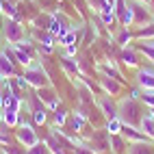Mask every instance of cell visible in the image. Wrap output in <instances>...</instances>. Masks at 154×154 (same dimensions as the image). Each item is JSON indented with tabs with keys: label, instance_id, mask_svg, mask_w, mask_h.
Segmentation results:
<instances>
[{
	"label": "cell",
	"instance_id": "obj_2",
	"mask_svg": "<svg viewBox=\"0 0 154 154\" xmlns=\"http://www.w3.org/2000/svg\"><path fill=\"white\" fill-rule=\"evenodd\" d=\"M22 76L28 80V85L33 87V89H42V87H48L50 85L48 74H46V69L42 67V63H30L28 67H24V74Z\"/></svg>",
	"mask_w": 154,
	"mask_h": 154
},
{
	"label": "cell",
	"instance_id": "obj_7",
	"mask_svg": "<svg viewBox=\"0 0 154 154\" xmlns=\"http://www.w3.org/2000/svg\"><path fill=\"white\" fill-rule=\"evenodd\" d=\"M98 109H100V113H102V115H104L106 119L117 117V111H119L117 102L113 100V96H109V94H104V96H100V98H98Z\"/></svg>",
	"mask_w": 154,
	"mask_h": 154
},
{
	"label": "cell",
	"instance_id": "obj_32",
	"mask_svg": "<svg viewBox=\"0 0 154 154\" xmlns=\"http://www.w3.org/2000/svg\"><path fill=\"white\" fill-rule=\"evenodd\" d=\"M137 2H146V5H150V0H137Z\"/></svg>",
	"mask_w": 154,
	"mask_h": 154
},
{
	"label": "cell",
	"instance_id": "obj_27",
	"mask_svg": "<svg viewBox=\"0 0 154 154\" xmlns=\"http://www.w3.org/2000/svg\"><path fill=\"white\" fill-rule=\"evenodd\" d=\"M46 119H48V113H46V106L33 113V122H35L37 126H42V124H46Z\"/></svg>",
	"mask_w": 154,
	"mask_h": 154
},
{
	"label": "cell",
	"instance_id": "obj_24",
	"mask_svg": "<svg viewBox=\"0 0 154 154\" xmlns=\"http://www.w3.org/2000/svg\"><path fill=\"white\" fill-rule=\"evenodd\" d=\"M72 44H76V30H74V28H69L65 35L59 37V46H65V48H67V46H72Z\"/></svg>",
	"mask_w": 154,
	"mask_h": 154
},
{
	"label": "cell",
	"instance_id": "obj_34",
	"mask_svg": "<svg viewBox=\"0 0 154 154\" xmlns=\"http://www.w3.org/2000/svg\"><path fill=\"white\" fill-rule=\"evenodd\" d=\"M0 28H2V22H0Z\"/></svg>",
	"mask_w": 154,
	"mask_h": 154
},
{
	"label": "cell",
	"instance_id": "obj_11",
	"mask_svg": "<svg viewBox=\"0 0 154 154\" xmlns=\"http://www.w3.org/2000/svg\"><path fill=\"white\" fill-rule=\"evenodd\" d=\"M111 137V152L113 154H128V146L130 143L124 139V135H109Z\"/></svg>",
	"mask_w": 154,
	"mask_h": 154
},
{
	"label": "cell",
	"instance_id": "obj_1",
	"mask_svg": "<svg viewBox=\"0 0 154 154\" xmlns=\"http://www.w3.org/2000/svg\"><path fill=\"white\" fill-rule=\"evenodd\" d=\"M117 106H119L117 117L124 122V124H130V126H139V124H141L143 113H141V104H139V100L126 98V100H122Z\"/></svg>",
	"mask_w": 154,
	"mask_h": 154
},
{
	"label": "cell",
	"instance_id": "obj_5",
	"mask_svg": "<svg viewBox=\"0 0 154 154\" xmlns=\"http://www.w3.org/2000/svg\"><path fill=\"white\" fill-rule=\"evenodd\" d=\"M122 135H124V139H126L128 143H154L139 126L124 124V126H122Z\"/></svg>",
	"mask_w": 154,
	"mask_h": 154
},
{
	"label": "cell",
	"instance_id": "obj_4",
	"mask_svg": "<svg viewBox=\"0 0 154 154\" xmlns=\"http://www.w3.org/2000/svg\"><path fill=\"white\" fill-rule=\"evenodd\" d=\"M15 139H17V143L22 148H33V146H37L39 143V137H37V130L30 126V124H22V126H17V130H15Z\"/></svg>",
	"mask_w": 154,
	"mask_h": 154
},
{
	"label": "cell",
	"instance_id": "obj_14",
	"mask_svg": "<svg viewBox=\"0 0 154 154\" xmlns=\"http://www.w3.org/2000/svg\"><path fill=\"white\" fill-rule=\"evenodd\" d=\"M139 128L143 130V132H146V135L154 141V115H152V113H150V109L146 111V113H143V117H141V124H139Z\"/></svg>",
	"mask_w": 154,
	"mask_h": 154
},
{
	"label": "cell",
	"instance_id": "obj_17",
	"mask_svg": "<svg viewBox=\"0 0 154 154\" xmlns=\"http://www.w3.org/2000/svg\"><path fill=\"white\" fill-rule=\"evenodd\" d=\"M100 69L104 72V76H109V78H115V80H119L122 85L126 83V78L122 76V72H119V69H117L115 65H113V63H111V65H109V63H100Z\"/></svg>",
	"mask_w": 154,
	"mask_h": 154
},
{
	"label": "cell",
	"instance_id": "obj_12",
	"mask_svg": "<svg viewBox=\"0 0 154 154\" xmlns=\"http://www.w3.org/2000/svg\"><path fill=\"white\" fill-rule=\"evenodd\" d=\"M100 85L109 96H119V91H122V83L115 78H109V76H100Z\"/></svg>",
	"mask_w": 154,
	"mask_h": 154
},
{
	"label": "cell",
	"instance_id": "obj_30",
	"mask_svg": "<svg viewBox=\"0 0 154 154\" xmlns=\"http://www.w3.org/2000/svg\"><path fill=\"white\" fill-rule=\"evenodd\" d=\"M115 2L117 0H106V5H111V7H115Z\"/></svg>",
	"mask_w": 154,
	"mask_h": 154
},
{
	"label": "cell",
	"instance_id": "obj_29",
	"mask_svg": "<svg viewBox=\"0 0 154 154\" xmlns=\"http://www.w3.org/2000/svg\"><path fill=\"white\" fill-rule=\"evenodd\" d=\"M72 154H96V152L91 150L89 146H85V143H80V146L74 148V152H72Z\"/></svg>",
	"mask_w": 154,
	"mask_h": 154
},
{
	"label": "cell",
	"instance_id": "obj_28",
	"mask_svg": "<svg viewBox=\"0 0 154 154\" xmlns=\"http://www.w3.org/2000/svg\"><path fill=\"white\" fill-rule=\"evenodd\" d=\"M87 5H89V9H94V11L98 13L100 9L106 5V0H87Z\"/></svg>",
	"mask_w": 154,
	"mask_h": 154
},
{
	"label": "cell",
	"instance_id": "obj_35",
	"mask_svg": "<svg viewBox=\"0 0 154 154\" xmlns=\"http://www.w3.org/2000/svg\"><path fill=\"white\" fill-rule=\"evenodd\" d=\"M0 50H2V48H0Z\"/></svg>",
	"mask_w": 154,
	"mask_h": 154
},
{
	"label": "cell",
	"instance_id": "obj_15",
	"mask_svg": "<svg viewBox=\"0 0 154 154\" xmlns=\"http://www.w3.org/2000/svg\"><path fill=\"white\" fill-rule=\"evenodd\" d=\"M98 17L102 20V24H104V26H113V22L117 20L115 9H113L111 5H104V7H102L100 11H98Z\"/></svg>",
	"mask_w": 154,
	"mask_h": 154
},
{
	"label": "cell",
	"instance_id": "obj_21",
	"mask_svg": "<svg viewBox=\"0 0 154 154\" xmlns=\"http://www.w3.org/2000/svg\"><path fill=\"white\" fill-rule=\"evenodd\" d=\"M128 154H152V143H130Z\"/></svg>",
	"mask_w": 154,
	"mask_h": 154
},
{
	"label": "cell",
	"instance_id": "obj_33",
	"mask_svg": "<svg viewBox=\"0 0 154 154\" xmlns=\"http://www.w3.org/2000/svg\"><path fill=\"white\" fill-rule=\"evenodd\" d=\"M0 154H7V152H2V150H0Z\"/></svg>",
	"mask_w": 154,
	"mask_h": 154
},
{
	"label": "cell",
	"instance_id": "obj_6",
	"mask_svg": "<svg viewBox=\"0 0 154 154\" xmlns=\"http://www.w3.org/2000/svg\"><path fill=\"white\" fill-rule=\"evenodd\" d=\"M37 91V96H39V100L46 104V109H59L61 106V100H59V94L54 91V87L52 85H48V87H42V89H35Z\"/></svg>",
	"mask_w": 154,
	"mask_h": 154
},
{
	"label": "cell",
	"instance_id": "obj_20",
	"mask_svg": "<svg viewBox=\"0 0 154 154\" xmlns=\"http://www.w3.org/2000/svg\"><path fill=\"white\" fill-rule=\"evenodd\" d=\"M135 39H154V22L152 24H146V26H139L137 33H135Z\"/></svg>",
	"mask_w": 154,
	"mask_h": 154
},
{
	"label": "cell",
	"instance_id": "obj_19",
	"mask_svg": "<svg viewBox=\"0 0 154 154\" xmlns=\"http://www.w3.org/2000/svg\"><path fill=\"white\" fill-rule=\"evenodd\" d=\"M115 42L122 46V48H126L130 42H132V33H130V28H126V26H122L119 28V33L115 35Z\"/></svg>",
	"mask_w": 154,
	"mask_h": 154
},
{
	"label": "cell",
	"instance_id": "obj_26",
	"mask_svg": "<svg viewBox=\"0 0 154 154\" xmlns=\"http://www.w3.org/2000/svg\"><path fill=\"white\" fill-rule=\"evenodd\" d=\"M141 102H143V104H146L148 109H154V89L141 91Z\"/></svg>",
	"mask_w": 154,
	"mask_h": 154
},
{
	"label": "cell",
	"instance_id": "obj_25",
	"mask_svg": "<svg viewBox=\"0 0 154 154\" xmlns=\"http://www.w3.org/2000/svg\"><path fill=\"white\" fill-rule=\"evenodd\" d=\"M26 154H52V152H50V148H48V143H46V141H44V143L39 141L37 146L28 148V150H26Z\"/></svg>",
	"mask_w": 154,
	"mask_h": 154
},
{
	"label": "cell",
	"instance_id": "obj_31",
	"mask_svg": "<svg viewBox=\"0 0 154 154\" xmlns=\"http://www.w3.org/2000/svg\"><path fill=\"white\" fill-rule=\"evenodd\" d=\"M2 5H5V0H0V13H2Z\"/></svg>",
	"mask_w": 154,
	"mask_h": 154
},
{
	"label": "cell",
	"instance_id": "obj_16",
	"mask_svg": "<svg viewBox=\"0 0 154 154\" xmlns=\"http://www.w3.org/2000/svg\"><path fill=\"white\" fill-rule=\"evenodd\" d=\"M2 124L7 128H17L20 126V113L11 109H2Z\"/></svg>",
	"mask_w": 154,
	"mask_h": 154
},
{
	"label": "cell",
	"instance_id": "obj_10",
	"mask_svg": "<svg viewBox=\"0 0 154 154\" xmlns=\"http://www.w3.org/2000/svg\"><path fill=\"white\" fill-rule=\"evenodd\" d=\"M0 74H2L5 78H15V74H17V72H15V63L2 52V50H0Z\"/></svg>",
	"mask_w": 154,
	"mask_h": 154
},
{
	"label": "cell",
	"instance_id": "obj_22",
	"mask_svg": "<svg viewBox=\"0 0 154 154\" xmlns=\"http://www.w3.org/2000/svg\"><path fill=\"white\" fill-rule=\"evenodd\" d=\"M122 126H124V122H122L119 117L106 119V132H109V135H119V132H122Z\"/></svg>",
	"mask_w": 154,
	"mask_h": 154
},
{
	"label": "cell",
	"instance_id": "obj_13",
	"mask_svg": "<svg viewBox=\"0 0 154 154\" xmlns=\"http://www.w3.org/2000/svg\"><path fill=\"white\" fill-rule=\"evenodd\" d=\"M119 59H122V63L128 65V67H137V65H139V57H137V52H135V48H122Z\"/></svg>",
	"mask_w": 154,
	"mask_h": 154
},
{
	"label": "cell",
	"instance_id": "obj_18",
	"mask_svg": "<svg viewBox=\"0 0 154 154\" xmlns=\"http://www.w3.org/2000/svg\"><path fill=\"white\" fill-rule=\"evenodd\" d=\"M61 67H63L69 76H78V72H80V69H78V61L72 59V57H67V54L61 59Z\"/></svg>",
	"mask_w": 154,
	"mask_h": 154
},
{
	"label": "cell",
	"instance_id": "obj_23",
	"mask_svg": "<svg viewBox=\"0 0 154 154\" xmlns=\"http://www.w3.org/2000/svg\"><path fill=\"white\" fill-rule=\"evenodd\" d=\"M67 111L65 109H54V113H52V122H54V126H65V122H67Z\"/></svg>",
	"mask_w": 154,
	"mask_h": 154
},
{
	"label": "cell",
	"instance_id": "obj_9",
	"mask_svg": "<svg viewBox=\"0 0 154 154\" xmlns=\"http://www.w3.org/2000/svg\"><path fill=\"white\" fill-rule=\"evenodd\" d=\"M65 124L69 126V130L74 132V135H80V132L85 130V124H87V117L83 115L80 111H76V113H72V115L67 117V122Z\"/></svg>",
	"mask_w": 154,
	"mask_h": 154
},
{
	"label": "cell",
	"instance_id": "obj_3",
	"mask_svg": "<svg viewBox=\"0 0 154 154\" xmlns=\"http://www.w3.org/2000/svg\"><path fill=\"white\" fill-rule=\"evenodd\" d=\"M2 30H5V39L9 44H20V42H24V37H26L24 24L17 22V20H13V17H9L2 24Z\"/></svg>",
	"mask_w": 154,
	"mask_h": 154
},
{
	"label": "cell",
	"instance_id": "obj_8",
	"mask_svg": "<svg viewBox=\"0 0 154 154\" xmlns=\"http://www.w3.org/2000/svg\"><path fill=\"white\" fill-rule=\"evenodd\" d=\"M137 87L141 91L154 89V67H139V72H137Z\"/></svg>",
	"mask_w": 154,
	"mask_h": 154
}]
</instances>
